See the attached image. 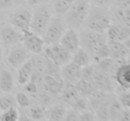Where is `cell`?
<instances>
[{
    "instance_id": "20",
    "label": "cell",
    "mask_w": 130,
    "mask_h": 121,
    "mask_svg": "<svg viewBox=\"0 0 130 121\" xmlns=\"http://www.w3.org/2000/svg\"><path fill=\"white\" fill-rule=\"evenodd\" d=\"M120 64H121V63L119 62L118 60H115L114 59H112V58H111L109 56V57H106L103 60H99L98 62H96V67L113 78H114V74H115V72H116L117 68L119 67Z\"/></svg>"
},
{
    "instance_id": "3",
    "label": "cell",
    "mask_w": 130,
    "mask_h": 121,
    "mask_svg": "<svg viewBox=\"0 0 130 121\" xmlns=\"http://www.w3.org/2000/svg\"><path fill=\"white\" fill-rule=\"evenodd\" d=\"M86 24L89 30L105 33L111 24V19L109 13L102 6H90L86 19Z\"/></svg>"
},
{
    "instance_id": "18",
    "label": "cell",
    "mask_w": 130,
    "mask_h": 121,
    "mask_svg": "<svg viewBox=\"0 0 130 121\" xmlns=\"http://www.w3.org/2000/svg\"><path fill=\"white\" fill-rule=\"evenodd\" d=\"M43 86L46 91L52 94H58L61 93L64 87V83L62 79H58L55 76L46 74L43 78Z\"/></svg>"
},
{
    "instance_id": "39",
    "label": "cell",
    "mask_w": 130,
    "mask_h": 121,
    "mask_svg": "<svg viewBox=\"0 0 130 121\" xmlns=\"http://www.w3.org/2000/svg\"><path fill=\"white\" fill-rule=\"evenodd\" d=\"M43 0H28V3L30 5H38L40 4Z\"/></svg>"
},
{
    "instance_id": "21",
    "label": "cell",
    "mask_w": 130,
    "mask_h": 121,
    "mask_svg": "<svg viewBox=\"0 0 130 121\" xmlns=\"http://www.w3.org/2000/svg\"><path fill=\"white\" fill-rule=\"evenodd\" d=\"M33 73V62L27 60L20 67L18 72V82L20 85H25L30 79Z\"/></svg>"
},
{
    "instance_id": "37",
    "label": "cell",
    "mask_w": 130,
    "mask_h": 121,
    "mask_svg": "<svg viewBox=\"0 0 130 121\" xmlns=\"http://www.w3.org/2000/svg\"><path fill=\"white\" fill-rule=\"evenodd\" d=\"M117 5L120 8L130 9V0H117Z\"/></svg>"
},
{
    "instance_id": "34",
    "label": "cell",
    "mask_w": 130,
    "mask_h": 121,
    "mask_svg": "<svg viewBox=\"0 0 130 121\" xmlns=\"http://www.w3.org/2000/svg\"><path fill=\"white\" fill-rule=\"evenodd\" d=\"M25 90L30 93H37V86L34 79H31L29 82L25 84Z\"/></svg>"
},
{
    "instance_id": "23",
    "label": "cell",
    "mask_w": 130,
    "mask_h": 121,
    "mask_svg": "<svg viewBox=\"0 0 130 121\" xmlns=\"http://www.w3.org/2000/svg\"><path fill=\"white\" fill-rule=\"evenodd\" d=\"M14 87L13 77L10 71L3 69L0 75V89L4 93H10Z\"/></svg>"
},
{
    "instance_id": "30",
    "label": "cell",
    "mask_w": 130,
    "mask_h": 121,
    "mask_svg": "<svg viewBox=\"0 0 130 121\" xmlns=\"http://www.w3.org/2000/svg\"><path fill=\"white\" fill-rule=\"evenodd\" d=\"M98 120L96 116V113L92 111L86 109L84 111H80L79 113V121H95Z\"/></svg>"
},
{
    "instance_id": "32",
    "label": "cell",
    "mask_w": 130,
    "mask_h": 121,
    "mask_svg": "<svg viewBox=\"0 0 130 121\" xmlns=\"http://www.w3.org/2000/svg\"><path fill=\"white\" fill-rule=\"evenodd\" d=\"M30 116L33 119L40 120L44 117V109L42 107H34L30 110Z\"/></svg>"
},
{
    "instance_id": "1",
    "label": "cell",
    "mask_w": 130,
    "mask_h": 121,
    "mask_svg": "<svg viewBox=\"0 0 130 121\" xmlns=\"http://www.w3.org/2000/svg\"><path fill=\"white\" fill-rule=\"evenodd\" d=\"M80 37V43L83 48L90 55L95 62L109 57L107 39L104 33L96 32L92 30H83Z\"/></svg>"
},
{
    "instance_id": "40",
    "label": "cell",
    "mask_w": 130,
    "mask_h": 121,
    "mask_svg": "<svg viewBox=\"0 0 130 121\" xmlns=\"http://www.w3.org/2000/svg\"><path fill=\"white\" fill-rule=\"evenodd\" d=\"M2 58H3V52H2V47L0 45V62H2Z\"/></svg>"
},
{
    "instance_id": "10",
    "label": "cell",
    "mask_w": 130,
    "mask_h": 121,
    "mask_svg": "<svg viewBox=\"0 0 130 121\" xmlns=\"http://www.w3.org/2000/svg\"><path fill=\"white\" fill-rule=\"evenodd\" d=\"M108 48H109V56L120 63L127 62V59L130 54V50L125 45L123 42L107 40Z\"/></svg>"
},
{
    "instance_id": "38",
    "label": "cell",
    "mask_w": 130,
    "mask_h": 121,
    "mask_svg": "<svg viewBox=\"0 0 130 121\" xmlns=\"http://www.w3.org/2000/svg\"><path fill=\"white\" fill-rule=\"evenodd\" d=\"M89 3H93L95 5H98V6H105V5H109L111 0H89Z\"/></svg>"
},
{
    "instance_id": "31",
    "label": "cell",
    "mask_w": 130,
    "mask_h": 121,
    "mask_svg": "<svg viewBox=\"0 0 130 121\" xmlns=\"http://www.w3.org/2000/svg\"><path fill=\"white\" fill-rule=\"evenodd\" d=\"M16 102L21 108H27L30 105V100H29L28 96L21 92H19L16 94Z\"/></svg>"
},
{
    "instance_id": "9",
    "label": "cell",
    "mask_w": 130,
    "mask_h": 121,
    "mask_svg": "<svg viewBox=\"0 0 130 121\" xmlns=\"http://www.w3.org/2000/svg\"><path fill=\"white\" fill-rule=\"evenodd\" d=\"M31 20H32V14L27 9H20L11 15L10 23L16 29L23 32L29 30Z\"/></svg>"
},
{
    "instance_id": "4",
    "label": "cell",
    "mask_w": 130,
    "mask_h": 121,
    "mask_svg": "<svg viewBox=\"0 0 130 121\" xmlns=\"http://www.w3.org/2000/svg\"><path fill=\"white\" fill-rule=\"evenodd\" d=\"M62 98L67 103H68L74 110L77 111H82L88 109V104L82 96L79 94L74 84L67 83L64 84L62 89Z\"/></svg>"
},
{
    "instance_id": "19",
    "label": "cell",
    "mask_w": 130,
    "mask_h": 121,
    "mask_svg": "<svg viewBox=\"0 0 130 121\" xmlns=\"http://www.w3.org/2000/svg\"><path fill=\"white\" fill-rule=\"evenodd\" d=\"M0 36L5 45H14L22 41V34L10 27H5L2 29Z\"/></svg>"
},
{
    "instance_id": "36",
    "label": "cell",
    "mask_w": 130,
    "mask_h": 121,
    "mask_svg": "<svg viewBox=\"0 0 130 121\" xmlns=\"http://www.w3.org/2000/svg\"><path fill=\"white\" fill-rule=\"evenodd\" d=\"M120 121H130V110L127 109H123L120 113L119 119Z\"/></svg>"
},
{
    "instance_id": "33",
    "label": "cell",
    "mask_w": 130,
    "mask_h": 121,
    "mask_svg": "<svg viewBox=\"0 0 130 121\" xmlns=\"http://www.w3.org/2000/svg\"><path fill=\"white\" fill-rule=\"evenodd\" d=\"M64 120L66 121H79V113L76 110H71V111H67L66 116Z\"/></svg>"
},
{
    "instance_id": "6",
    "label": "cell",
    "mask_w": 130,
    "mask_h": 121,
    "mask_svg": "<svg viewBox=\"0 0 130 121\" xmlns=\"http://www.w3.org/2000/svg\"><path fill=\"white\" fill-rule=\"evenodd\" d=\"M66 30H67V25L62 20L58 18L51 19L50 23L43 34L44 43L48 45L59 43L60 38H62Z\"/></svg>"
},
{
    "instance_id": "24",
    "label": "cell",
    "mask_w": 130,
    "mask_h": 121,
    "mask_svg": "<svg viewBox=\"0 0 130 121\" xmlns=\"http://www.w3.org/2000/svg\"><path fill=\"white\" fill-rule=\"evenodd\" d=\"M113 15L118 23L130 27V9H123L118 7L113 13Z\"/></svg>"
},
{
    "instance_id": "7",
    "label": "cell",
    "mask_w": 130,
    "mask_h": 121,
    "mask_svg": "<svg viewBox=\"0 0 130 121\" xmlns=\"http://www.w3.org/2000/svg\"><path fill=\"white\" fill-rule=\"evenodd\" d=\"M51 14L46 9H39L32 15V20L30 23V29L33 32L39 35L40 37L43 36L49 23L51 21Z\"/></svg>"
},
{
    "instance_id": "12",
    "label": "cell",
    "mask_w": 130,
    "mask_h": 121,
    "mask_svg": "<svg viewBox=\"0 0 130 121\" xmlns=\"http://www.w3.org/2000/svg\"><path fill=\"white\" fill-rule=\"evenodd\" d=\"M82 67L76 65L75 63L70 60L69 62L62 66L60 76H61L62 79L65 80L66 82L75 85L82 78Z\"/></svg>"
},
{
    "instance_id": "28",
    "label": "cell",
    "mask_w": 130,
    "mask_h": 121,
    "mask_svg": "<svg viewBox=\"0 0 130 121\" xmlns=\"http://www.w3.org/2000/svg\"><path fill=\"white\" fill-rule=\"evenodd\" d=\"M118 100L123 109L130 110V91L122 88V92L119 93Z\"/></svg>"
},
{
    "instance_id": "22",
    "label": "cell",
    "mask_w": 130,
    "mask_h": 121,
    "mask_svg": "<svg viewBox=\"0 0 130 121\" xmlns=\"http://www.w3.org/2000/svg\"><path fill=\"white\" fill-rule=\"evenodd\" d=\"M91 57L83 48L80 47L78 50H76L74 54H72V59L71 62L75 63L76 65L83 68L86 66L89 65L91 63Z\"/></svg>"
},
{
    "instance_id": "13",
    "label": "cell",
    "mask_w": 130,
    "mask_h": 121,
    "mask_svg": "<svg viewBox=\"0 0 130 121\" xmlns=\"http://www.w3.org/2000/svg\"><path fill=\"white\" fill-rule=\"evenodd\" d=\"M59 44L73 54L80 46L79 34L74 29H68L60 38Z\"/></svg>"
},
{
    "instance_id": "26",
    "label": "cell",
    "mask_w": 130,
    "mask_h": 121,
    "mask_svg": "<svg viewBox=\"0 0 130 121\" xmlns=\"http://www.w3.org/2000/svg\"><path fill=\"white\" fill-rule=\"evenodd\" d=\"M66 113H67V110L62 107H59V106H57V107H54L53 109L51 110L50 114H49V118H50V120L52 121L64 120Z\"/></svg>"
},
{
    "instance_id": "29",
    "label": "cell",
    "mask_w": 130,
    "mask_h": 121,
    "mask_svg": "<svg viewBox=\"0 0 130 121\" xmlns=\"http://www.w3.org/2000/svg\"><path fill=\"white\" fill-rule=\"evenodd\" d=\"M14 106H15V100L12 96L5 95V96L0 97V110L2 111H5Z\"/></svg>"
},
{
    "instance_id": "16",
    "label": "cell",
    "mask_w": 130,
    "mask_h": 121,
    "mask_svg": "<svg viewBox=\"0 0 130 121\" xmlns=\"http://www.w3.org/2000/svg\"><path fill=\"white\" fill-rule=\"evenodd\" d=\"M30 57L28 51L22 47H16L13 48L7 57V62L10 64L12 67L20 68L24 62H26Z\"/></svg>"
},
{
    "instance_id": "14",
    "label": "cell",
    "mask_w": 130,
    "mask_h": 121,
    "mask_svg": "<svg viewBox=\"0 0 130 121\" xmlns=\"http://www.w3.org/2000/svg\"><path fill=\"white\" fill-rule=\"evenodd\" d=\"M109 40H114L119 42H125L130 38V27L125 26L120 23H111L106 31Z\"/></svg>"
},
{
    "instance_id": "35",
    "label": "cell",
    "mask_w": 130,
    "mask_h": 121,
    "mask_svg": "<svg viewBox=\"0 0 130 121\" xmlns=\"http://www.w3.org/2000/svg\"><path fill=\"white\" fill-rule=\"evenodd\" d=\"M16 3V0H0V9H7L12 7Z\"/></svg>"
},
{
    "instance_id": "17",
    "label": "cell",
    "mask_w": 130,
    "mask_h": 121,
    "mask_svg": "<svg viewBox=\"0 0 130 121\" xmlns=\"http://www.w3.org/2000/svg\"><path fill=\"white\" fill-rule=\"evenodd\" d=\"M74 86L79 94L82 97H89L93 93L98 90L93 82V79H89V78H80V79Z\"/></svg>"
},
{
    "instance_id": "25",
    "label": "cell",
    "mask_w": 130,
    "mask_h": 121,
    "mask_svg": "<svg viewBox=\"0 0 130 121\" xmlns=\"http://www.w3.org/2000/svg\"><path fill=\"white\" fill-rule=\"evenodd\" d=\"M74 2L75 0H57L54 5L55 12L58 14H65Z\"/></svg>"
},
{
    "instance_id": "5",
    "label": "cell",
    "mask_w": 130,
    "mask_h": 121,
    "mask_svg": "<svg viewBox=\"0 0 130 121\" xmlns=\"http://www.w3.org/2000/svg\"><path fill=\"white\" fill-rule=\"evenodd\" d=\"M43 50L47 59L52 60L58 67H62L72 59V54L62 46L59 43L48 45L44 47Z\"/></svg>"
},
{
    "instance_id": "11",
    "label": "cell",
    "mask_w": 130,
    "mask_h": 121,
    "mask_svg": "<svg viewBox=\"0 0 130 121\" xmlns=\"http://www.w3.org/2000/svg\"><path fill=\"white\" fill-rule=\"evenodd\" d=\"M93 82L96 85V88L100 91H103L104 93H109L113 88V82L112 78L108 74L104 73L101 69H99L96 65L94 68L92 76Z\"/></svg>"
},
{
    "instance_id": "2",
    "label": "cell",
    "mask_w": 130,
    "mask_h": 121,
    "mask_svg": "<svg viewBox=\"0 0 130 121\" xmlns=\"http://www.w3.org/2000/svg\"><path fill=\"white\" fill-rule=\"evenodd\" d=\"M90 8L89 0H75L73 5L65 14V21L69 29L80 28L86 21Z\"/></svg>"
},
{
    "instance_id": "27",
    "label": "cell",
    "mask_w": 130,
    "mask_h": 121,
    "mask_svg": "<svg viewBox=\"0 0 130 121\" xmlns=\"http://www.w3.org/2000/svg\"><path fill=\"white\" fill-rule=\"evenodd\" d=\"M0 120L2 121H18L19 120V112L14 107L10 108L3 112Z\"/></svg>"
},
{
    "instance_id": "8",
    "label": "cell",
    "mask_w": 130,
    "mask_h": 121,
    "mask_svg": "<svg viewBox=\"0 0 130 121\" xmlns=\"http://www.w3.org/2000/svg\"><path fill=\"white\" fill-rule=\"evenodd\" d=\"M22 42L25 45V48L33 54H41L44 49V40L42 39L39 35L36 34L33 31H23Z\"/></svg>"
},
{
    "instance_id": "15",
    "label": "cell",
    "mask_w": 130,
    "mask_h": 121,
    "mask_svg": "<svg viewBox=\"0 0 130 121\" xmlns=\"http://www.w3.org/2000/svg\"><path fill=\"white\" fill-rule=\"evenodd\" d=\"M113 78L117 81L120 88L130 91V62L120 64Z\"/></svg>"
}]
</instances>
